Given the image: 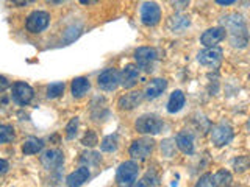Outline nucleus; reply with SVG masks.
Returning <instances> with one entry per match:
<instances>
[{
    "label": "nucleus",
    "instance_id": "f257e3e1",
    "mask_svg": "<svg viewBox=\"0 0 250 187\" xmlns=\"http://www.w3.org/2000/svg\"><path fill=\"white\" fill-rule=\"evenodd\" d=\"M222 28L225 35H229L233 47L246 49L249 44V28L241 14H227L222 18Z\"/></svg>",
    "mask_w": 250,
    "mask_h": 187
},
{
    "label": "nucleus",
    "instance_id": "f03ea898",
    "mask_svg": "<svg viewBox=\"0 0 250 187\" xmlns=\"http://www.w3.org/2000/svg\"><path fill=\"white\" fill-rule=\"evenodd\" d=\"M135 59L138 69H143L144 72L150 74L155 67V62L158 61V52L153 47H139L135 50Z\"/></svg>",
    "mask_w": 250,
    "mask_h": 187
},
{
    "label": "nucleus",
    "instance_id": "7ed1b4c3",
    "mask_svg": "<svg viewBox=\"0 0 250 187\" xmlns=\"http://www.w3.org/2000/svg\"><path fill=\"white\" fill-rule=\"evenodd\" d=\"M164 123L158 115L155 114H144L141 115L135 123V128L141 134H158L163 130Z\"/></svg>",
    "mask_w": 250,
    "mask_h": 187
},
{
    "label": "nucleus",
    "instance_id": "20e7f679",
    "mask_svg": "<svg viewBox=\"0 0 250 187\" xmlns=\"http://www.w3.org/2000/svg\"><path fill=\"white\" fill-rule=\"evenodd\" d=\"M139 175V167L135 161L122 162L116 173V183L119 186H133Z\"/></svg>",
    "mask_w": 250,
    "mask_h": 187
},
{
    "label": "nucleus",
    "instance_id": "39448f33",
    "mask_svg": "<svg viewBox=\"0 0 250 187\" xmlns=\"http://www.w3.org/2000/svg\"><path fill=\"white\" fill-rule=\"evenodd\" d=\"M153 147H155L153 139H150V137H143V139L135 140V142L130 145V150L128 151H130V156H131L133 159L144 161L153 151Z\"/></svg>",
    "mask_w": 250,
    "mask_h": 187
},
{
    "label": "nucleus",
    "instance_id": "423d86ee",
    "mask_svg": "<svg viewBox=\"0 0 250 187\" xmlns=\"http://www.w3.org/2000/svg\"><path fill=\"white\" fill-rule=\"evenodd\" d=\"M234 137L233 128L229 123H219L211 130V142L216 147H225L229 145Z\"/></svg>",
    "mask_w": 250,
    "mask_h": 187
},
{
    "label": "nucleus",
    "instance_id": "0eeeda50",
    "mask_svg": "<svg viewBox=\"0 0 250 187\" xmlns=\"http://www.w3.org/2000/svg\"><path fill=\"white\" fill-rule=\"evenodd\" d=\"M50 23V14L45 11H33L25 22V27L30 33H41Z\"/></svg>",
    "mask_w": 250,
    "mask_h": 187
},
{
    "label": "nucleus",
    "instance_id": "6e6552de",
    "mask_svg": "<svg viewBox=\"0 0 250 187\" xmlns=\"http://www.w3.org/2000/svg\"><path fill=\"white\" fill-rule=\"evenodd\" d=\"M197 59L202 66L216 69L221 66V62H222V50L217 49V47H207L205 50H202L197 55Z\"/></svg>",
    "mask_w": 250,
    "mask_h": 187
},
{
    "label": "nucleus",
    "instance_id": "1a4fd4ad",
    "mask_svg": "<svg viewBox=\"0 0 250 187\" xmlns=\"http://www.w3.org/2000/svg\"><path fill=\"white\" fill-rule=\"evenodd\" d=\"M141 20L147 27H155L161 20V8L155 2H146L141 6Z\"/></svg>",
    "mask_w": 250,
    "mask_h": 187
},
{
    "label": "nucleus",
    "instance_id": "9d476101",
    "mask_svg": "<svg viewBox=\"0 0 250 187\" xmlns=\"http://www.w3.org/2000/svg\"><path fill=\"white\" fill-rule=\"evenodd\" d=\"M11 95H13V100L16 101V103L21 105V106H25V105L30 103L31 100H33L35 92H33V89H31L27 83L18 81L13 86V94H11Z\"/></svg>",
    "mask_w": 250,
    "mask_h": 187
},
{
    "label": "nucleus",
    "instance_id": "9b49d317",
    "mask_svg": "<svg viewBox=\"0 0 250 187\" xmlns=\"http://www.w3.org/2000/svg\"><path fill=\"white\" fill-rule=\"evenodd\" d=\"M99 88L106 92L114 91L119 86V72L116 69H106L99 75Z\"/></svg>",
    "mask_w": 250,
    "mask_h": 187
},
{
    "label": "nucleus",
    "instance_id": "f8f14e48",
    "mask_svg": "<svg viewBox=\"0 0 250 187\" xmlns=\"http://www.w3.org/2000/svg\"><path fill=\"white\" fill-rule=\"evenodd\" d=\"M41 164L47 170H58L64 164V154L61 150H47L41 156Z\"/></svg>",
    "mask_w": 250,
    "mask_h": 187
},
{
    "label": "nucleus",
    "instance_id": "ddd939ff",
    "mask_svg": "<svg viewBox=\"0 0 250 187\" xmlns=\"http://www.w3.org/2000/svg\"><path fill=\"white\" fill-rule=\"evenodd\" d=\"M138 80H139L138 66L128 64V66H125L124 70L119 74V84H122V88H125V89L135 88V86L138 84Z\"/></svg>",
    "mask_w": 250,
    "mask_h": 187
},
{
    "label": "nucleus",
    "instance_id": "4468645a",
    "mask_svg": "<svg viewBox=\"0 0 250 187\" xmlns=\"http://www.w3.org/2000/svg\"><path fill=\"white\" fill-rule=\"evenodd\" d=\"M225 30L222 27H214L207 30L205 33L200 36V42L205 47H216L221 41L225 39Z\"/></svg>",
    "mask_w": 250,
    "mask_h": 187
},
{
    "label": "nucleus",
    "instance_id": "2eb2a0df",
    "mask_svg": "<svg viewBox=\"0 0 250 187\" xmlns=\"http://www.w3.org/2000/svg\"><path fill=\"white\" fill-rule=\"evenodd\" d=\"M175 144L185 154L194 153V134L191 131H188V130L180 131L175 137Z\"/></svg>",
    "mask_w": 250,
    "mask_h": 187
},
{
    "label": "nucleus",
    "instance_id": "dca6fc26",
    "mask_svg": "<svg viewBox=\"0 0 250 187\" xmlns=\"http://www.w3.org/2000/svg\"><path fill=\"white\" fill-rule=\"evenodd\" d=\"M166 88H167V81L164 78H155V80H152L147 84V88L144 91V97L148 100H153L156 97H160L166 91Z\"/></svg>",
    "mask_w": 250,
    "mask_h": 187
},
{
    "label": "nucleus",
    "instance_id": "f3484780",
    "mask_svg": "<svg viewBox=\"0 0 250 187\" xmlns=\"http://www.w3.org/2000/svg\"><path fill=\"white\" fill-rule=\"evenodd\" d=\"M141 101H143V94L141 92H130V94H125L119 98L117 101V106L122 111H131V109H135Z\"/></svg>",
    "mask_w": 250,
    "mask_h": 187
},
{
    "label": "nucleus",
    "instance_id": "a211bd4d",
    "mask_svg": "<svg viewBox=\"0 0 250 187\" xmlns=\"http://www.w3.org/2000/svg\"><path fill=\"white\" fill-rule=\"evenodd\" d=\"M91 173H89V168L86 166H82L80 168H77L75 171H72L67 178H66V184L70 187H78V186H83L86 181L89 179Z\"/></svg>",
    "mask_w": 250,
    "mask_h": 187
},
{
    "label": "nucleus",
    "instance_id": "6ab92c4d",
    "mask_svg": "<svg viewBox=\"0 0 250 187\" xmlns=\"http://www.w3.org/2000/svg\"><path fill=\"white\" fill-rule=\"evenodd\" d=\"M91 89V84L88 81V78L84 76H78L72 80V84H70V91H72V95L75 98H82L84 97L88 91Z\"/></svg>",
    "mask_w": 250,
    "mask_h": 187
},
{
    "label": "nucleus",
    "instance_id": "aec40b11",
    "mask_svg": "<svg viewBox=\"0 0 250 187\" xmlns=\"http://www.w3.org/2000/svg\"><path fill=\"white\" fill-rule=\"evenodd\" d=\"M189 23H191L189 16L177 13L175 16H172V18L169 19V28L174 31V33H182L183 30H186L188 27H189Z\"/></svg>",
    "mask_w": 250,
    "mask_h": 187
},
{
    "label": "nucleus",
    "instance_id": "412c9836",
    "mask_svg": "<svg viewBox=\"0 0 250 187\" xmlns=\"http://www.w3.org/2000/svg\"><path fill=\"white\" fill-rule=\"evenodd\" d=\"M185 101H186L185 94L182 91H174L170 94L169 101H167V111L170 114H175L178 111H182L183 106H185Z\"/></svg>",
    "mask_w": 250,
    "mask_h": 187
},
{
    "label": "nucleus",
    "instance_id": "4be33fe9",
    "mask_svg": "<svg viewBox=\"0 0 250 187\" xmlns=\"http://www.w3.org/2000/svg\"><path fill=\"white\" fill-rule=\"evenodd\" d=\"M44 148V142L41 139L38 137H27L23 140V145H22V153L23 154H36L39 153Z\"/></svg>",
    "mask_w": 250,
    "mask_h": 187
},
{
    "label": "nucleus",
    "instance_id": "5701e85b",
    "mask_svg": "<svg viewBox=\"0 0 250 187\" xmlns=\"http://www.w3.org/2000/svg\"><path fill=\"white\" fill-rule=\"evenodd\" d=\"M117 147H119V139H117L116 134H109V136L104 137V140H102V144H100L102 151H105V153L116 151Z\"/></svg>",
    "mask_w": 250,
    "mask_h": 187
},
{
    "label": "nucleus",
    "instance_id": "b1692460",
    "mask_svg": "<svg viewBox=\"0 0 250 187\" xmlns=\"http://www.w3.org/2000/svg\"><path fill=\"white\" fill-rule=\"evenodd\" d=\"M233 181V178L230 175V171H227V170H219L217 173L214 175V186H230Z\"/></svg>",
    "mask_w": 250,
    "mask_h": 187
},
{
    "label": "nucleus",
    "instance_id": "393cba45",
    "mask_svg": "<svg viewBox=\"0 0 250 187\" xmlns=\"http://www.w3.org/2000/svg\"><path fill=\"white\" fill-rule=\"evenodd\" d=\"M14 139V128L11 125H0V144H8Z\"/></svg>",
    "mask_w": 250,
    "mask_h": 187
},
{
    "label": "nucleus",
    "instance_id": "a878e982",
    "mask_svg": "<svg viewBox=\"0 0 250 187\" xmlns=\"http://www.w3.org/2000/svg\"><path fill=\"white\" fill-rule=\"evenodd\" d=\"M64 88H66L64 83H61V81L49 84V88H47V97H49V98H58V97H61L62 92H64Z\"/></svg>",
    "mask_w": 250,
    "mask_h": 187
},
{
    "label": "nucleus",
    "instance_id": "bb28decb",
    "mask_svg": "<svg viewBox=\"0 0 250 187\" xmlns=\"http://www.w3.org/2000/svg\"><path fill=\"white\" fill-rule=\"evenodd\" d=\"M136 186H160V178L155 171H147L146 176Z\"/></svg>",
    "mask_w": 250,
    "mask_h": 187
},
{
    "label": "nucleus",
    "instance_id": "cd10ccee",
    "mask_svg": "<svg viewBox=\"0 0 250 187\" xmlns=\"http://www.w3.org/2000/svg\"><path fill=\"white\" fill-rule=\"evenodd\" d=\"M233 167H234V171H238V173L246 171L249 168V158L247 156H239L238 159L233 161Z\"/></svg>",
    "mask_w": 250,
    "mask_h": 187
},
{
    "label": "nucleus",
    "instance_id": "c85d7f7f",
    "mask_svg": "<svg viewBox=\"0 0 250 187\" xmlns=\"http://www.w3.org/2000/svg\"><path fill=\"white\" fill-rule=\"evenodd\" d=\"M80 161L88 164V167L89 166H97V164L100 162V154L99 153H94V151H91V153H83Z\"/></svg>",
    "mask_w": 250,
    "mask_h": 187
},
{
    "label": "nucleus",
    "instance_id": "c756f323",
    "mask_svg": "<svg viewBox=\"0 0 250 187\" xmlns=\"http://www.w3.org/2000/svg\"><path fill=\"white\" fill-rule=\"evenodd\" d=\"M82 144H83L84 147H89V148L96 147V145L99 144L97 134H96L94 131H88V132L84 134V137H83V140H82Z\"/></svg>",
    "mask_w": 250,
    "mask_h": 187
},
{
    "label": "nucleus",
    "instance_id": "7c9ffc66",
    "mask_svg": "<svg viewBox=\"0 0 250 187\" xmlns=\"http://www.w3.org/2000/svg\"><path fill=\"white\" fill-rule=\"evenodd\" d=\"M77 131H78V117H74L72 120L67 123L66 127V137L67 139H74L77 136Z\"/></svg>",
    "mask_w": 250,
    "mask_h": 187
},
{
    "label": "nucleus",
    "instance_id": "2f4dec72",
    "mask_svg": "<svg viewBox=\"0 0 250 187\" xmlns=\"http://www.w3.org/2000/svg\"><path fill=\"white\" fill-rule=\"evenodd\" d=\"M197 187H214V175L205 173L197 181Z\"/></svg>",
    "mask_w": 250,
    "mask_h": 187
},
{
    "label": "nucleus",
    "instance_id": "473e14b6",
    "mask_svg": "<svg viewBox=\"0 0 250 187\" xmlns=\"http://www.w3.org/2000/svg\"><path fill=\"white\" fill-rule=\"evenodd\" d=\"M189 2H191V0H169V3L172 5V8L177 10V11L186 10V8L189 6Z\"/></svg>",
    "mask_w": 250,
    "mask_h": 187
},
{
    "label": "nucleus",
    "instance_id": "72a5a7b5",
    "mask_svg": "<svg viewBox=\"0 0 250 187\" xmlns=\"http://www.w3.org/2000/svg\"><path fill=\"white\" fill-rule=\"evenodd\" d=\"M172 148H174V145L170 144V140H164V142H161V151L167 156V158H170L172 154H174V151H172Z\"/></svg>",
    "mask_w": 250,
    "mask_h": 187
},
{
    "label": "nucleus",
    "instance_id": "f704fd0d",
    "mask_svg": "<svg viewBox=\"0 0 250 187\" xmlns=\"http://www.w3.org/2000/svg\"><path fill=\"white\" fill-rule=\"evenodd\" d=\"M8 88H10V81H8V78L0 75V92H3Z\"/></svg>",
    "mask_w": 250,
    "mask_h": 187
},
{
    "label": "nucleus",
    "instance_id": "c9c22d12",
    "mask_svg": "<svg viewBox=\"0 0 250 187\" xmlns=\"http://www.w3.org/2000/svg\"><path fill=\"white\" fill-rule=\"evenodd\" d=\"M8 168H10V164H8L5 159H0V176L5 175L8 171Z\"/></svg>",
    "mask_w": 250,
    "mask_h": 187
},
{
    "label": "nucleus",
    "instance_id": "e433bc0d",
    "mask_svg": "<svg viewBox=\"0 0 250 187\" xmlns=\"http://www.w3.org/2000/svg\"><path fill=\"white\" fill-rule=\"evenodd\" d=\"M13 2V5H16V6H27V5H30L33 0H11Z\"/></svg>",
    "mask_w": 250,
    "mask_h": 187
},
{
    "label": "nucleus",
    "instance_id": "4c0bfd02",
    "mask_svg": "<svg viewBox=\"0 0 250 187\" xmlns=\"http://www.w3.org/2000/svg\"><path fill=\"white\" fill-rule=\"evenodd\" d=\"M216 2H217L219 5H222V6H227V5L234 3V2H236V0H216Z\"/></svg>",
    "mask_w": 250,
    "mask_h": 187
},
{
    "label": "nucleus",
    "instance_id": "58836bf2",
    "mask_svg": "<svg viewBox=\"0 0 250 187\" xmlns=\"http://www.w3.org/2000/svg\"><path fill=\"white\" fill-rule=\"evenodd\" d=\"M80 3H83V5H92V3H97L99 0H78Z\"/></svg>",
    "mask_w": 250,
    "mask_h": 187
},
{
    "label": "nucleus",
    "instance_id": "ea45409f",
    "mask_svg": "<svg viewBox=\"0 0 250 187\" xmlns=\"http://www.w3.org/2000/svg\"><path fill=\"white\" fill-rule=\"evenodd\" d=\"M62 2H64V0H47V3H50V5H60Z\"/></svg>",
    "mask_w": 250,
    "mask_h": 187
}]
</instances>
